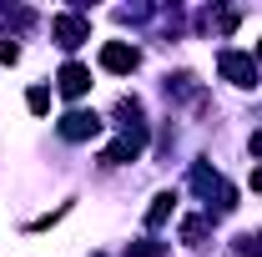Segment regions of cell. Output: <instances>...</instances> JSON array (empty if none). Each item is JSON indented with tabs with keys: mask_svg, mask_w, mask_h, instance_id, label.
Wrapping results in <instances>:
<instances>
[{
	"mask_svg": "<svg viewBox=\"0 0 262 257\" xmlns=\"http://www.w3.org/2000/svg\"><path fill=\"white\" fill-rule=\"evenodd\" d=\"M101 66L116 71V76H131V71L141 66V51L126 46V40H106V46H101Z\"/></svg>",
	"mask_w": 262,
	"mask_h": 257,
	"instance_id": "obj_4",
	"label": "cell"
},
{
	"mask_svg": "<svg viewBox=\"0 0 262 257\" xmlns=\"http://www.w3.org/2000/svg\"><path fill=\"white\" fill-rule=\"evenodd\" d=\"M96 131H101L96 111H66V116H61V136H66V141H91Z\"/></svg>",
	"mask_w": 262,
	"mask_h": 257,
	"instance_id": "obj_5",
	"label": "cell"
},
{
	"mask_svg": "<svg viewBox=\"0 0 262 257\" xmlns=\"http://www.w3.org/2000/svg\"><path fill=\"white\" fill-rule=\"evenodd\" d=\"M26 106H31L35 116H40V111H51V91H46V86H31V96H26Z\"/></svg>",
	"mask_w": 262,
	"mask_h": 257,
	"instance_id": "obj_11",
	"label": "cell"
},
{
	"mask_svg": "<svg viewBox=\"0 0 262 257\" xmlns=\"http://www.w3.org/2000/svg\"><path fill=\"white\" fill-rule=\"evenodd\" d=\"M131 257H162V247H157V242H136V247H131Z\"/></svg>",
	"mask_w": 262,
	"mask_h": 257,
	"instance_id": "obj_13",
	"label": "cell"
},
{
	"mask_svg": "<svg viewBox=\"0 0 262 257\" xmlns=\"http://www.w3.org/2000/svg\"><path fill=\"white\" fill-rule=\"evenodd\" d=\"M171 207H177V197H171V192H162L157 202H151V207H146V227H162L166 217H171Z\"/></svg>",
	"mask_w": 262,
	"mask_h": 257,
	"instance_id": "obj_8",
	"label": "cell"
},
{
	"mask_svg": "<svg viewBox=\"0 0 262 257\" xmlns=\"http://www.w3.org/2000/svg\"><path fill=\"white\" fill-rule=\"evenodd\" d=\"M252 152H257V157H262V131H257V136H252Z\"/></svg>",
	"mask_w": 262,
	"mask_h": 257,
	"instance_id": "obj_14",
	"label": "cell"
},
{
	"mask_svg": "<svg viewBox=\"0 0 262 257\" xmlns=\"http://www.w3.org/2000/svg\"><path fill=\"white\" fill-rule=\"evenodd\" d=\"M252 187H257V192H262V172H252Z\"/></svg>",
	"mask_w": 262,
	"mask_h": 257,
	"instance_id": "obj_15",
	"label": "cell"
},
{
	"mask_svg": "<svg viewBox=\"0 0 262 257\" xmlns=\"http://www.w3.org/2000/svg\"><path fill=\"white\" fill-rule=\"evenodd\" d=\"M217 71H222V81H232V86H257V61L247 51H222L217 56Z\"/></svg>",
	"mask_w": 262,
	"mask_h": 257,
	"instance_id": "obj_3",
	"label": "cell"
},
{
	"mask_svg": "<svg viewBox=\"0 0 262 257\" xmlns=\"http://www.w3.org/2000/svg\"><path fill=\"white\" fill-rule=\"evenodd\" d=\"M182 242H187V247H202V242H207V222H202V217H187V222H182Z\"/></svg>",
	"mask_w": 262,
	"mask_h": 257,
	"instance_id": "obj_9",
	"label": "cell"
},
{
	"mask_svg": "<svg viewBox=\"0 0 262 257\" xmlns=\"http://www.w3.org/2000/svg\"><path fill=\"white\" fill-rule=\"evenodd\" d=\"M257 56H262V46H257Z\"/></svg>",
	"mask_w": 262,
	"mask_h": 257,
	"instance_id": "obj_16",
	"label": "cell"
},
{
	"mask_svg": "<svg viewBox=\"0 0 262 257\" xmlns=\"http://www.w3.org/2000/svg\"><path fill=\"white\" fill-rule=\"evenodd\" d=\"M96 257H101V252H96Z\"/></svg>",
	"mask_w": 262,
	"mask_h": 257,
	"instance_id": "obj_17",
	"label": "cell"
},
{
	"mask_svg": "<svg viewBox=\"0 0 262 257\" xmlns=\"http://www.w3.org/2000/svg\"><path fill=\"white\" fill-rule=\"evenodd\" d=\"M237 252L242 257H262V232H242V237H237Z\"/></svg>",
	"mask_w": 262,
	"mask_h": 257,
	"instance_id": "obj_10",
	"label": "cell"
},
{
	"mask_svg": "<svg viewBox=\"0 0 262 257\" xmlns=\"http://www.w3.org/2000/svg\"><path fill=\"white\" fill-rule=\"evenodd\" d=\"M141 146H146V126H141V121H131V126L121 131V136H116V141H111L106 152H101V161H106V166L136 161V157H141Z\"/></svg>",
	"mask_w": 262,
	"mask_h": 257,
	"instance_id": "obj_1",
	"label": "cell"
},
{
	"mask_svg": "<svg viewBox=\"0 0 262 257\" xmlns=\"http://www.w3.org/2000/svg\"><path fill=\"white\" fill-rule=\"evenodd\" d=\"M56 86H61V96H86V91H91V71H86V66H61V76H56Z\"/></svg>",
	"mask_w": 262,
	"mask_h": 257,
	"instance_id": "obj_7",
	"label": "cell"
},
{
	"mask_svg": "<svg viewBox=\"0 0 262 257\" xmlns=\"http://www.w3.org/2000/svg\"><path fill=\"white\" fill-rule=\"evenodd\" d=\"M15 61H20V51H15L10 40H0V66H15Z\"/></svg>",
	"mask_w": 262,
	"mask_h": 257,
	"instance_id": "obj_12",
	"label": "cell"
},
{
	"mask_svg": "<svg viewBox=\"0 0 262 257\" xmlns=\"http://www.w3.org/2000/svg\"><path fill=\"white\" fill-rule=\"evenodd\" d=\"M51 35H56V46H66V51H76L81 40H91V26H86L81 15H56V26H51Z\"/></svg>",
	"mask_w": 262,
	"mask_h": 257,
	"instance_id": "obj_6",
	"label": "cell"
},
{
	"mask_svg": "<svg viewBox=\"0 0 262 257\" xmlns=\"http://www.w3.org/2000/svg\"><path fill=\"white\" fill-rule=\"evenodd\" d=\"M192 187H196L202 197H217V212H232V207H237V192H232V187L212 172V166H202V161L192 166Z\"/></svg>",
	"mask_w": 262,
	"mask_h": 257,
	"instance_id": "obj_2",
	"label": "cell"
}]
</instances>
